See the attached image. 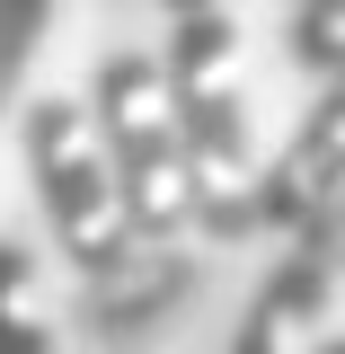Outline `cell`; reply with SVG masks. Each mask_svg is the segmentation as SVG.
I'll list each match as a JSON object with an SVG mask.
<instances>
[{
	"mask_svg": "<svg viewBox=\"0 0 345 354\" xmlns=\"http://www.w3.org/2000/svg\"><path fill=\"white\" fill-rule=\"evenodd\" d=\"M18 160L36 177V204L53 221V248L71 266V283H97L142 248V230L115 204V177H106V151L88 133V106L62 97V88H36L18 106Z\"/></svg>",
	"mask_w": 345,
	"mask_h": 354,
	"instance_id": "cell-2",
	"label": "cell"
},
{
	"mask_svg": "<svg viewBox=\"0 0 345 354\" xmlns=\"http://www.w3.org/2000/svg\"><path fill=\"white\" fill-rule=\"evenodd\" d=\"M337 53H345V0H301L292 27H283V62H292L301 80H328Z\"/></svg>",
	"mask_w": 345,
	"mask_h": 354,
	"instance_id": "cell-8",
	"label": "cell"
},
{
	"mask_svg": "<svg viewBox=\"0 0 345 354\" xmlns=\"http://www.w3.org/2000/svg\"><path fill=\"white\" fill-rule=\"evenodd\" d=\"M44 27H53V0H0V115H9V97H18V80H27Z\"/></svg>",
	"mask_w": 345,
	"mask_h": 354,
	"instance_id": "cell-9",
	"label": "cell"
},
{
	"mask_svg": "<svg viewBox=\"0 0 345 354\" xmlns=\"http://www.w3.org/2000/svg\"><path fill=\"white\" fill-rule=\"evenodd\" d=\"M328 301H337V274H328L319 257H301V248H283L274 274L257 283L248 319H239L230 354H310V328L328 319Z\"/></svg>",
	"mask_w": 345,
	"mask_h": 354,
	"instance_id": "cell-6",
	"label": "cell"
},
{
	"mask_svg": "<svg viewBox=\"0 0 345 354\" xmlns=\"http://www.w3.org/2000/svg\"><path fill=\"white\" fill-rule=\"evenodd\" d=\"M88 133L106 151V177H115V204L142 239H186L195 230V177H186V151H177L169 97H160V62L115 44L88 80Z\"/></svg>",
	"mask_w": 345,
	"mask_h": 354,
	"instance_id": "cell-3",
	"label": "cell"
},
{
	"mask_svg": "<svg viewBox=\"0 0 345 354\" xmlns=\"http://www.w3.org/2000/svg\"><path fill=\"white\" fill-rule=\"evenodd\" d=\"M310 354H345V337H310Z\"/></svg>",
	"mask_w": 345,
	"mask_h": 354,
	"instance_id": "cell-12",
	"label": "cell"
},
{
	"mask_svg": "<svg viewBox=\"0 0 345 354\" xmlns=\"http://www.w3.org/2000/svg\"><path fill=\"white\" fill-rule=\"evenodd\" d=\"M292 248H301V257H319V266L345 283V195H337L319 221H301V230H292Z\"/></svg>",
	"mask_w": 345,
	"mask_h": 354,
	"instance_id": "cell-10",
	"label": "cell"
},
{
	"mask_svg": "<svg viewBox=\"0 0 345 354\" xmlns=\"http://www.w3.org/2000/svg\"><path fill=\"white\" fill-rule=\"evenodd\" d=\"M230 53H239L230 9H186L169 18V44H160V97L195 177V230L221 248L248 239V177H257V124H248V97L230 88Z\"/></svg>",
	"mask_w": 345,
	"mask_h": 354,
	"instance_id": "cell-1",
	"label": "cell"
},
{
	"mask_svg": "<svg viewBox=\"0 0 345 354\" xmlns=\"http://www.w3.org/2000/svg\"><path fill=\"white\" fill-rule=\"evenodd\" d=\"M0 354H62L53 337V292L27 239H0Z\"/></svg>",
	"mask_w": 345,
	"mask_h": 354,
	"instance_id": "cell-7",
	"label": "cell"
},
{
	"mask_svg": "<svg viewBox=\"0 0 345 354\" xmlns=\"http://www.w3.org/2000/svg\"><path fill=\"white\" fill-rule=\"evenodd\" d=\"M160 9H169V18H186V9H221V0H160Z\"/></svg>",
	"mask_w": 345,
	"mask_h": 354,
	"instance_id": "cell-11",
	"label": "cell"
},
{
	"mask_svg": "<svg viewBox=\"0 0 345 354\" xmlns=\"http://www.w3.org/2000/svg\"><path fill=\"white\" fill-rule=\"evenodd\" d=\"M186 292H195V257L169 248V239H142L115 274L80 283V319H88V328H106V337H124V328H160Z\"/></svg>",
	"mask_w": 345,
	"mask_h": 354,
	"instance_id": "cell-5",
	"label": "cell"
},
{
	"mask_svg": "<svg viewBox=\"0 0 345 354\" xmlns=\"http://www.w3.org/2000/svg\"><path fill=\"white\" fill-rule=\"evenodd\" d=\"M337 195H345V53H337V71L319 80V106L292 124V142L274 160H257V177H248V239L257 230H283L292 239Z\"/></svg>",
	"mask_w": 345,
	"mask_h": 354,
	"instance_id": "cell-4",
	"label": "cell"
}]
</instances>
